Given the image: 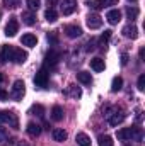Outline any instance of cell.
Returning <instances> with one entry per match:
<instances>
[{
	"label": "cell",
	"mask_w": 145,
	"mask_h": 146,
	"mask_svg": "<svg viewBox=\"0 0 145 146\" xmlns=\"http://www.w3.org/2000/svg\"><path fill=\"white\" fill-rule=\"evenodd\" d=\"M106 117H108V122L111 126H118L125 121L126 114L123 109H118V107H113V109H108L106 110Z\"/></svg>",
	"instance_id": "1"
},
{
	"label": "cell",
	"mask_w": 145,
	"mask_h": 146,
	"mask_svg": "<svg viewBox=\"0 0 145 146\" xmlns=\"http://www.w3.org/2000/svg\"><path fill=\"white\" fill-rule=\"evenodd\" d=\"M0 122L7 124L9 127H14V129L19 127V119L12 110H0Z\"/></svg>",
	"instance_id": "2"
},
{
	"label": "cell",
	"mask_w": 145,
	"mask_h": 146,
	"mask_svg": "<svg viewBox=\"0 0 145 146\" xmlns=\"http://www.w3.org/2000/svg\"><path fill=\"white\" fill-rule=\"evenodd\" d=\"M24 87H26V85H24L22 80L14 82V85H12V92H10V97H12L14 100H21V99L24 97V92H26Z\"/></svg>",
	"instance_id": "3"
},
{
	"label": "cell",
	"mask_w": 145,
	"mask_h": 146,
	"mask_svg": "<svg viewBox=\"0 0 145 146\" xmlns=\"http://www.w3.org/2000/svg\"><path fill=\"white\" fill-rule=\"evenodd\" d=\"M26 60H28V53H26V51H22V49H19V48H12V51H10V61L21 65V63H24Z\"/></svg>",
	"instance_id": "4"
},
{
	"label": "cell",
	"mask_w": 145,
	"mask_h": 146,
	"mask_svg": "<svg viewBox=\"0 0 145 146\" xmlns=\"http://www.w3.org/2000/svg\"><path fill=\"white\" fill-rule=\"evenodd\" d=\"M17 31H19V21L15 17H10L9 22H7V26H5V36L14 37L17 34Z\"/></svg>",
	"instance_id": "5"
},
{
	"label": "cell",
	"mask_w": 145,
	"mask_h": 146,
	"mask_svg": "<svg viewBox=\"0 0 145 146\" xmlns=\"http://www.w3.org/2000/svg\"><path fill=\"white\" fill-rule=\"evenodd\" d=\"M34 85H36L38 88H43V87L48 85V72H46V68H41V70L36 73V76H34Z\"/></svg>",
	"instance_id": "6"
},
{
	"label": "cell",
	"mask_w": 145,
	"mask_h": 146,
	"mask_svg": "<svg viewBox=\"0 0 145 146\" xmlns=\"http://www.w3.org/2000/svg\"><path fill=\"white\" fill-rule=\"evenodd\" d=\"M60 7H62V14L63 15H70V14H73L77 10V0H62Z\"/></svg>",
	"instance_id": "7"
},
{
	"label": "cell",
	"mask_w": 145,
	"mask_h": 146,
	"mask_svg": "<svg viewBox=\"0 0 145 146\" xmlns=\"http://www.w3.org/2000/svg\"><path fill=\"white\" fill-rule=\"evenodd\" d=\"M58 60H60V53L58 51H55V49H51L48 54H46V60H44V68H53L56 63H58Z\"/></svg>",
	"instance_id": "8"
},
{
	"label": "cell",
	"mask_w": 145,
	"mask_h": 146,
	"mask_svg": "<svg viewBox=\"0 0 145 146\" xmlns=\"http://www.w3.org/2000/svg\"><path fill=\"white\" fill-rule=\"evenodd\" d=\"M103 26V19L97 14H89L87 15V27L89 29H99Z\"/></svg>",
	"instance_id": "9"
},
{
	"label": "cell",
	"mask_w": 145,
	"mask_h": 146,
	"mask_svg": "<svg viewBox=\"0 0 145 146\" xmlns=\"http://www.w3.org/2000/svg\"><path fill=\"white\" fill-rule=\"evenodd\" d=\"M106 19H108L109 24L114 26V24H118V22L121 21V12H119L118 9H111L108 14H106Z\"/></svg>",
	"instance_id": "10"
},
{
	"label": "cell",
	"mask_w": 145,
	"mask_h": 146,
	"mask_svg": "<svg viewBox=\"0 0 145 146\" xmlns=\"http://www.w3.org/2000/svg\"><path fill=\"white\" fill-rule=\"evenodd\" d=\"M116 3H118V0H94L91 3V7L94 10H101V9H104L108 5H116Z\"/></svg>",
	"instance_id": "11"
},
{
	"label": "cell",
	"mask_w": 145,
	"mask_h": 146,
	"mask_svg": "<svg viewBox=\"0 0 145 146\" xmlns=\"http://www.w3.org/2000/svg\"><path fill=\"white\" fill-rule=\"evenodd\" d=\"M121 33H123V36L125 37H130V39H135V37L138 36V29H137V26H133V24L125 26Z\"/></svg>",
	"instance_id": "12"
},
{
	"label": "cell",
	"mask_w": 145,
	"mask_h": 146,
	"mask_svg": "<svg viewBox=\"0 0 145 146\" xmlns=\"http://www.w3.org/2000/svg\"><path fill=\"white\" fill-rule=\"evenodd\" d=\"M21 42H22L24 46H29V48H33V46H36L38 37L34 36V34H31V33H28V34H24V36L21 37Z\"/></svg>",
	"instance_id": "13"
},
{
	"label": "cell",
	"mask_w": 145,
	"mask_h": 146,
	"mask_svg": "<svg viewBox=\"0 0 145 146\" xmlns=\"http://www.w3.org/2000/svg\"><path fill=\"white\" fill-rule=\"evenodd\" d=\"M10 51H12V46H9V44L2 46V49H0V63H7L10 60Z\"/></svg>",
	"instance_id": "14"
},
{
	"label": "cell",
	"mask_w": 145,
	"mask_h": 146,
	"mask_svg": "<svg viewBox=\"0 0 145 146\" xmlns=\"http://www.w3.org/2000/svg\"><path fill=\"white\" fill-rule=\"evenodd\" d=\"M65 34L68 37H72V39L73 37H80L82 36V29L79 26H67L65 27Z\"/></svg>",
	"instance_id": "15"
},
{
	"label": "cell",
	"mask_w": 145,
	"mask_h": 146,
	"mask_svg": "<svg viewBox=\"0 0 145 146\" xmlns=\"http://www.w3.org/2000/svg\"><path fill=\"white\" fill-rule=\"evenodd\" d=\"M116 138H118L119 141H128V139H132V127H123V129H119V131L116 133Z\"/></svg>",
	"instance_id": "16"
},
{
	"label": "cell",
	"mask_w": 145,
	"mask_h": 146,
	"mask_svg": "<svg viewBox=\"0 0 145 146\" xmlns=\"http://www.w3.org/2000/svg\"><path fill=\"white\" fill-rule=\"evenodd\" d=\"M26 131H28V134H29V136L36 138V136L41 134V126L36 124V122H29V124H28V127H26Z\"/></svg>",
	"instance_id": "17"
},
{
	"label": "cell",
	"mask_w": 145,
	"mask_h": 146,
	"mask_svg": "<svg viewBox=\"0 0 145 146\" xmlns=\"http://www.w3.org/2000/svg\"><path fill=\"white\" fill-rule=\"evenodd\" d=\"M51 136H53V139H55V141H58V143H63V141L67 139V131H63V129L56 127V129H53Z\"/></svg>",
	"instance_id": "18"
},
{
	"label": "cell",
	"mask_w": 145,
	"mask_h": 146,
	"mask_svg": "<svg viewBox=\"0 0 145 146\" xmlns=\"http://www.w3.org/2000/svg\"><path fill=\"white\" fill-rule=\"evenodd\" d=\"M22 22L26 24V26H33L34 22H36V15L31 12V10H28V12H22Z\"/></svg>",
	"instance_id": "19"
},
{
	"label": "cell",
	"mask_w": 145,
	"mask_h": 146,
	"mask_svg": "<svg viewBox=\"0 0 145 146\" xmlns=\"http://www.w3.org/2000/svg\"><path fill=\"white\" fill-rule=\"evenodd\" d=\"M91 68L94 72H104V60L103 58H94L91 60Z\"/></svg>",
	"instance_id": "20"
},
{
	"label": "cell",
	"mask_w": 145,
	"mask_h": 146,
	"mask_svg": "<svg viewBox=\"0 0 145 146\" xmlns=\"http://www.w3.org/2000/svg\"><path fill=\"white\" fill-rule=\"evenodd\" d=\"M77 80L80 83H84V85H91L92 83V76H91V73H87V72H79L77 73Z\"/></svg>",
	"instance_id": "21"
},
{
	"label": "cell",
	"mask_w": 145,
	"mask_h": 146,
	"mask_svg": "<svg viewBox=\"0 0 145 146\" xmlns=\"http://www.w3.org/2000/svg\"><path fill=\"white\" fill-rule=\"evenodd\" d=\"M51 119L56 121V122H60V121L63 119V109H62L60 106H55V107L51 109Z\"/></svg>",
	"instance_id": "22"
},
{
	"label": "cell",
	"mask_w": 145,
	"mask_h": 146,
	"mask_svg": "<svg viewBox=\"0 0 145 146\" xmlns=\"http://www.w3.org/2000/svg\"><path fill=\"white\" fill-rule=\"evenodd\" d=\"M75 141H77L79 146H91V139H89V136L85 133H79L77 138H75Z\"/></svg>",
	"instance_id": "23"
},
{
	"label": "cell",
	"mask_w": 145,
	"mask_h": 146,
	"mask_svg": "<svg viewBox=\"0 0 145 146\" xmlns=\"http://www.w3.org/2000/svg\"><path fill=\"white\" fill-rule=\"evenodd\" d=\"M132 138L135 139V141H142L144 139V131H142V127H138V126H133L132 127Z\"/></svg>",
	"instance_id": "24"
},
{
	"label": "cell",
	"mask_w": 145,
	"mask_h": 146,
	"mask_svg": "<svg viewBox=\"0 0 145 146\" xmlns=\"http://www.w3.org/2000/svg\"><path fill=\"white\" fill-rule=\"evenodd\" d=\"M44 19H46L48 22H55V21L58 19V14H56V10L50 7V9H48V10L44 12Z\"/></svg>",
	"instance_id": "25"
},
{
	"label": "cell",
	"mask_w": 145,
	"mask_h": 146,
	"mask_svg": "<svg viewBox=\"0 0 145 146\" xmlns=\"http://www.w3.org/2000/svg\"><path fill=\"white\" fill-rule=\"evenodd\" d=\"M121 87H123V78L121 76H114L113 78V83H111V90L113 92H118V90H121Z\"/></svg>",
	"instance_id": "26"
},
{
	"label": "cell",
	"mask_w": 145,
	"mask_h": 146,
	"mask_svg": "<svg viewBox=\"0 0 145 146\" xmlns=\"http://www.w3.org/2000/svg\"><path fill=\"white\" fill-rule=\"evenodd\" d=\"M68 95L73 97V99H80V97H82V90H80L79 87H75V85H70V87H68Z\"/></svg>",
	"instance_id": "27"
},
{
	"label": "cell",
	"mask_w": 145,
	"mask_h": 146,
	"mask_svg": "<svg viewBox=\"0 0 145 146\" xmlns=\"http://www.w3.org/2000/svg\"><path fill=\"white\" fill-rule=\"evenodd\" d=\"M99 146H113V138L108 136V134H104V136H99Z\"/></svg>",
	"instance_id": "28"
},
{
	"label": "cell",
	"mask_w": 145,
	"mask_h": 146,
	"mask_svg": "<svg viewBox=\"0 0 145 146\" xmlns=\"http://www.w3.org/2000/svg\"><path fill=\"white\" fill-rule=\"evenodd\" d=\"M126 15H128L130 21H135V19L138 17V9H137V7H128V9H126Z\"/></svg>",
	"instance_id": "29"
},
{
	"label": "cell",
	"mask_w": 145,
	"mask_h": 146,
	"mask_svg": "<svg viewBox=\"0 0 145 146\" xmlns=\"http://www.w3.org/2000/svg\"><path fill=\"white\" fill-rule=\"evenodd\" d=\"M26 3H28V7H29L31 12L33 10H38L41 7V0H26Z\"/></svg>",
	"instance_id": "30"
},
{
	"label": "cell",
	"mask_w": 145,
	"mask_h": 146,
	"mask_svg": "<svg viewBox=\"0 0 145 146\" xmlns=\"http://www.w3.org/2000/svg\"><path fill=\"white\" fill-rule=\"evenodd\" d=\"M31 114H34V115H38V117H43V114H44V107L39 106V104H36V106H33Z\"/></svg>",
	"instance_id": "31"
},
{
	"label": "cell",
	"mask_w": 145,
	"mask_h": 146,
	"mask_svg": "<svg viewBox=\"0 0 145 146\" xmlns=\"http://www.w3.org/2000/svg\"><path fill=\"white\" fill-rule=\"evenodd\" d=\"M3 5L7 9H17L21 5V0H3Z\"/></svg>",
	"instance_id": "32"
},
{
	"label": "cell",
	"mask_w": 145,
	"mask_h": 146,
	"mask_svg": "<svg viewBox=\"0 0 145 146\" xmlns=\"http://www.w3.org/2000/svg\"><path fill=\"white\" fill-rule=\"evenodd\" d=\"M7 141H9V131L5 127H0V143L5 145Z\"/></svg>",
	"instance_id": "33"
},
{
	"label": "cell",
	"mask_w": 145,
	"mask_h": 146,
	"mask_svg": "<svg viewBox=\"0 0 145 146\" xmlns=\"http://www.w3.org/2000/svg\"><path fill=\"white\" fill-rule=\"evenodd\" d=\"M48 41H50L51 44H58V36H56V31H51V33L48 34Z\"/></svg>",
	"instance_id": "34"
},
{
	"label": "cell",
	"mask_w": 145,
	"mask_h": 146,
	"mask_svg": "<svg viewBox=\"0 0 145 146\" xmlns=\"http://www.w3.org/2000/svg\"><path fill=\"white\" fill-rule=\"evenodd\" d=\"M137 87H138V90H145V75H140V76H138Z\"/></svg>",
	"instance_id": "35"
},
{
	"label": "cell",
	"mask_w": 145,
	"mask_h": 146,
	"mask_svg": "<svg viewBox=\"0 0 145 146\" xmlns=\"http://www.w3.org/2000/svg\"><path fill=\"white\" fill-rule=\"evenodd\" d=\"M109 37H111V31H104L103 36H101V44L103 46H106V41H108Z\"/></svg>",
	"instance_id": "36"
},
{
	"label": "cell",
	"mask_w": 145,
	"mask_h": 146,
	"mask_svg": "<svg viewBox=\"0 0 145 146\" xmlns=\"http://www.w3.org/2000/svg\"><path fill=\"white\" fill-rule=\"evenodd\" d=\"M128 60H130V56H128V54H126V53H123V54H121V65H123V66H125V65H126V63H128Z\"/></svg>",
	"instance_id": "37"
},
{
	"label": "cell",
	"mask_w": 145,
	"mask_h": 146,
	"mask_svg": "<svg viewBox=\"0 0 145 146\" xmlns=\"http://www.w3.org/2000/svg\"><path fill=\"white\" fill-rule=\"evenodd\" d=\"M7 99H9V94L3 88H0V100H7Z\"/></svg>",
	"instance_id": "38"
},
{
	"label": "cell",
	"mask_w": 145,
	"mask_h": 146,
	"mask_svg": "<svg viewBox=\"0 0 145 146\" xmlns=\"http://www.w3.org/2000/svg\"><path fill=\"white\" fill-rule=\"evenodd\" d=\"M5 82V75L3 73H0V83H3Z\"/></svg>",
	"instance_id": "39"
},
{
	"label": "cell",
	"mask_w": 145,
	"mask_h": 146,
	"mask_svg": "<svg viewBox=\"0 0 145 146\" xmlns=\"http://www.w3.org/2000/svg\"><path fill=\"white\" fill-rule=\"evenodd\" d=\"M17 146H29V145H28V143H24V141H21V143H19Z\"/></svg>",
	"instance_id": "40"
},
{
	"label": "cell",
	"mask_w": 145,
	"mask_h": 146,
	"mask_svg": "<svg viewBox=\"0 0 145 146\" xmlns=\"http://www.w3.org/2000/svg\"><path fill=\"white\" fill-rule=\"evenodd\" d=\"M128 2H130V3H132V2H137V0H128Z\"/></svg>",
	"instance_id": "41"
},
{
	"label": "cell",
	"mask_w": 145,
	"mask_h": 146,
	"mask_svg": "<svg viewBox=\"0 0 145 146\" xmlns=\"http://www.w3.org/2000/svg\"><path fill=\"white\" fill-rule=\"evenodd\" d=\"M125 146H130V145H125Z\"/></svg>",
	"instance_id": "42"
},
{
	"label": "cell",
	"mask_w": 145,
	"mask_h": 146,
	"mask_svg": "<svg viewBox=\"0 0 145 146\" xmlns=\"http://www.w3.org/2000/svg\"><path fill=\"white\" fill-rule=\"evenodd\" d=\"M0 17H2V14H0Z\"/></svg>",
	"instance_id": "43"
}]
</instances>
